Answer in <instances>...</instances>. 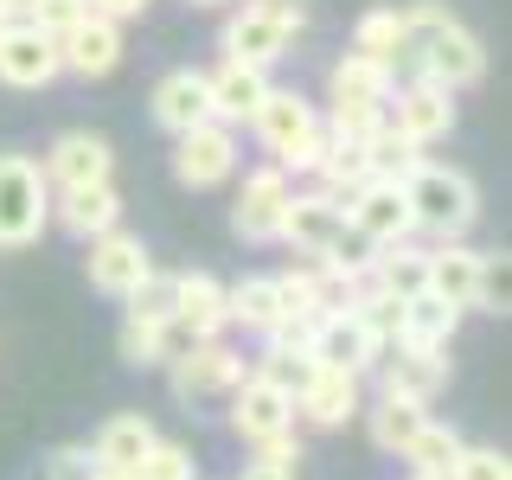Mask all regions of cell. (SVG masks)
I'll use <instances>...</instances> for the list:
<instances>
[{
	"label": "cell",
	"mask_w": 512,
	"mask_h": 480,
	"mask_svg": "<svg viewBox=\"0 0 512 480\" xmlns=\"http://www.w3.org/2000/svg\"><path fill=\"white\" fill-rule=\"evenodd\" d=\"M404 26L416 39V58H423V84H442V90H468L487 77V52L442 0H410L404 7Z\"/></svg>",
	"instance_id": "obj_1"
},
{
	"label": "cell",
	"mask_w": 512,
	"mask_h": 480,
	"mask_svg": "<svg viewBox=\"0 0 512 480\" xmlns=\"http://www.w3.org/2000/svg\"><path fill=\"white\" fill-rule=\"evenodd\" d=\"M250 128H256V141L269 148V160L295 180V173H314L320 160H327V128H320V109L308 103L301 90H276L269 84V96L256 103V116H250Z\"/></svg>",
	"instance_id": "obj_2"
},
{
	"label": "cell",
	"mask_w": 512,
	"mask_h": 480,
	"mask_svg": "<svg viewBox=\"0 0 512 480\" xmlns=\"http://www.w3.org/2000/svg\"><path fill=\"white\" fill-rule=\"evenodd\" d=\"M404 199H410V224L429 231L436 244L468 237L480 218V186L461 167H442V160H423L416 173H404Z\"/></svg>",
	"instance_id": "obj_3"
},
{
	"label": "cell",
	"mask_w": 512,
	"mask_h": 480,
	"mask_svg": "<svg viewBox=\"0 0 512 480\" xmlns=\"http://www.w3.org/2000/svg\"><path fill=\"white\" fill-rule=\"evenodd\" d=\"M52 224V186L32 154H0V250H26Z\"/></svg>",
	"instance_id": "obj_4"
},
{
	"label": "cell",
	"mask_w": 512,
	"mask_h": 480,
	"mask_svg": "<svg viewBox=\"0 0 512 480\" xmlns=\"http://www.w3.org/2000/svg\"><path fill=\"white\" fill-rule=\"evenodd\" d=\"M295 32H301V7H295V0H244V7L224 20L218 45H224V58H244V64H263V71H269L276 58H288Z\"/></svg>",
	"instance_id": "obj_5"
},
{
	"label": "cell",
	"mask_w": 512,
	"mask_h": 480,
	"mask_svg": "<svg viewBox=\"0 0 512 480\" xmlns=\"http://www.w3.org/2000/svg\"><path fill=\"white\" fill-rule=\"evenodd\" d=\"M365 378H378V397L436 404L442 384H448V352H442V346H410V340H397V346H378V359H372V372H365Z\"/></svg>",
	"instance_id": "obj_6"
},
{
	"label": "cell",
	"mask_w": 512,
	"mask_h": 480,
	"mask_svg": "<svg viewBox=\"0 0 512 480\" xmlns=\"http://www.w3.org/2000/svg\"><path fill=\"white\" fill-rule=\"evenodd\" d=\"M288 192H295V180H288L276 160L250 167V173H244V186H237V205H231V231L244 237V244H276Z\"/></svg>",
	"instance_id": "obj_7"
},
{
	"label": "cell",
	"mask_w": 512,
	"mask_h": 480,
	"mask_svg": "<svg viewBox=\"0 0 512 480\" xmlns=\"http://www.w3.org/2000/svg\"><path fill=\"white\" fill-rule=\"evenodd\" d=\"M346 237V205L340 199H327V192H288V205H282V231H276V244H288L295 256H327L333 244Z\"/></svg>",
	"instance_id": "obj_8"
},
{
	"label": "cell",
	"mask_w": 512,
	"mask_h": 480,
	"mask_svg": "<svg viewBox=\"0 0 512 480\" xmlns=\"http://www.w3.org/2000/svg\"><path fill=\"white\" fill-rule=\"evenodd\" d=\"M237 173V128L224 122H205V128H186L173 135V180L205 192V186H224Z\"/></svg>",
	"instance_id": "obj_9"
},
{
	"label": "cell",
	"mask_w": 512,
	"mask_h": 480,
	"mask_svg": "<svg viewBox=\"0 0 512 480\" xmlns=\"http://www.w3.org/2000/svg\"><path fill=\"white\" fill-rule=\"evenodd\" d=\"M244 372H250V359L224 340H199L192 352H180V359L167 365L173 397H186V404H199V397H231Z\"/></svg>",
	"instance_id": "obj_10"
},
{
	"label": "cell",
	"mask_w": 512,
	"mask_h": 480,
	"mask_svg": "<svg viewBox=\"0 0 512 480\" xmlns=\"http://www.w3.org/2000/svg\"><path fill=\"white\" fill-rule=\"evenodd\" d=\"M295 429V397L282 384H269L263 372H244L231 391V436L237 442H269V436H288Z\"/></svg>",
	"instance_id": "obj_11"
},
{
	"label": "cell",
	"mask_w": 512,
	"mask_h": 480,
	"mask_svg": "<svg viewBox=\"0 0 512 480\" xmlns=\"http://www.w3.org/2000/svg\"><path fill=\"white\" fill-rule=\"evenodd\" d=\"M39 173H45V186H52V192H71V186H103L109 173H116V148H109L103 135H90V128H64L52 148H45Z\"/></svg>",
	"instance_id": "obj_12"
},
{
	"label": "cell",
	"mask_w": 512,
	"mask_h": 480,
	"mask_svg": "<svg viewBox=\"0 0 512 480\" xmlns=\"http://www.w3.org/2000/svg\"><path fill=\"white\" fill-rule=\"evenodd\" d=\"M346 224H352V231H359L372 250L416 237V224H410V199H404V180H365V186L346 199Z\"/></svg>",
	"instance_id": "obj_13"
},
{
	"label": "cell",
	"mask_w": 512,
	"mask_h": 480,
	"mask_svg": "<svg viewBox=\"0 0 512 480\" xmlns=\"http://www.w3.org/2000/svg\"><path fill=\"white\" fill-rule=\"evenodd\" d=\"M384 128H397L404 141L429 148V141H442L448 128H455V90H442V84H397L391 103H384Z\"/></svg>",
	"instance_id": "obj_14"
},
{
	"label": "cell",
	"mask_w": 512,
	"mask_h": 480,
	"mask_svg": "<svg viewBox=\"0 0 512 480\" xmlns=\"http://www.w3.org/2000/svg\"><path fill=\"white\" fill-rule=\"evenodd\" d=\"M154 269V256H148V244H141L135 231H103V237H90V256H84V276H90V288L96 295H109V301H122L128 288H135L141 276Z\"/></svg>",
	"instance_id": "obj_15"
},
{
	"label": "cell",
	"mask_w": 512,
	"mask_h": 480,
	"mask_svg": "<svg viewBox=\"0 0 512 480\" xmlns=\"http://www.w3.org/2000/svg\"><path fill=\"white\" fill-rule=\"evenodd\" d=\"M308 352H314V365H327V372H352V378H365V372H372V359H378V340L365 333V320L352 314V308H333V314H320V320H314Z\"/></svg>",
	"instance_id": "obj_16"
},
{
	"label": "cell",
	"mask_w": 512,
	"mask_h": 480,
	"mask_svg": "<svg viewBox=\"0 0 512 480\" xmlns=\"http://www.w3.org/2000/svg\"><path fill=\"white\" fill-rule=\"evenodd\" d=\"M52 77H64L58 39H45L39 26L13 20L7 32H0V84H7V90H45Z\"/></svg>",
	"instance_id": "obj_17"
},
{
	"label": "cell",
	"mask_w": 512,
	"mask_h": 480,
	"mask_svg": "<svg viewBox=\"0 0 512 480\" xmlns=\"http://www.w3.org/2000/svg\"><path fill=\"white\" fill-rule=\"evenodd\" d=\"M154 122L167 128V135H186V128H205L212 122V84H205V71H192V64H180V71H167L148 96Z\"/></svg>",
	"instance_id": "obj_18"
},
{
	"label": "cell",
	"mask_w": 512,
	"mask_h": 480,
	"mask_svg": "<svg viewBox=\"0 0 512 480\" xmlns=\"http://www.w3.org/2000/svg\"><path fill=\"white\" fill-rule=\"evenodd\" d=\"M52 224H58V231H71L77 244H90V237L116 231V224H122V192H116V180L52 192Z\"/></svg>",
	"instance_id": "obj_19"
},
{
	"label": "cell",
	"mask_w": 512,
	"mask_h": 480,
	"mask_svg": "<svg viewBox=\"0 0 512 480\" xmlns=\"http://www.w3.org/2000/svg\"><path fill=\"white\" fill-rule=\"evenodd\" d=\"M365 404H359V378L352 372H320L295 391V423H308V429H346L352 416H359Z\"/></svg>",
	"instance_id": "obj_20"
},
{
	"label": "cell",
	"mask_w": 512,
	"mask_h": 480,
	"mask_svg": "<svg viewBox=\"0 0 512 480\" xmlns=\"http://www.w3.org/2000/svg\"><path fill=\"white\" fill-rule=\"evenodd\" d=\"M205 84H212V122L237 128L256 116V103L269 96V71L263 64H244V58H224L218 71H205Z\"/></svg>",
	"instance_id": "obj_21"
},
{
	"label": "cell",
	"mask_w": 512,
	"mask_h": 480,
	"mask_svg": "<svg viewBox=\"0 0 512 480\" xmlns=\"http://www.w3.org/2000/svg\"><path fill=\"white\" fill-rule=\"evenodd\" d=\"M58 64H64L71 77H84V84H90V77H109V71L122 64V26H116V20H96V13H90L84 26H71V32L58 39Z\"/></svg>",
	"instance_id": "obj_22"
},
{
	"label": "cell",
	"mask_w": 512,
	"mask_h": 480,
	"mask_svg": "<svg viewBox=\"0 0 512 480\" xmlns=\"http://www.w3.org/2000/svg\"><path fill=\"white\" fill-rule=\"evenodd\" d=\"M173 320L192 327V340H224L231 320H224V282L205 276V269H180V301H173Z\"/></svg>",
	"instance_id": "obj_23"
},
{
	"label": "cell",
	"mask_w": 512,
	"mask_h": 480,
	"mask_svg": "<svg viewBox=\"0 0 512 480\" xmlns=\"http://www.w3.org/2000/svg\"><path fill=\"white\" fill-rule=\"evenodd\" d=\"M154 436H160V429H154L141 410H122V416H109V423L96 429L90 461H96V468H109V474H128V468H135V461L154 448Z\"/></svg>",
	"instance_id": "obj_24"
},
{
	"label": "cell",
	"mask_w": 512,
	"mask_h": 480,
	"mask_svg": "<svg viewBox=\"0 0 512 480\" xmlns=\"http://www.w3.org/2000/svg\"><path fill=\"white\" fill-rule=\"evenodd\" d=\"M429 295H442L448 308L468 314L474 295H480V250H468L455 237V244H436L429 250Z\"/></svg>",
	"instance_id": "obj_25"
},
{
	"label": "cell",
	"mask_w": 512,
	"mask_h": 480,
	"mask_svg": "<svg viewBox=\"0 0 512 480\" xmlns=\"http://www.w3.org/2000/svg\"><path fill=\"white\" fill-rule=\"evenodd\" d=\"M391 71H384L378 58H359V52H346L340 64L327 71V103H372V109H384L391 103Z\"/></svg>",
	"instance_id": "obj_26"
},
{
	"label": "cell",
	"mask_w": 512,
	"mask_h": 480,
	"mask_svg": "<svg viewBox=\"0 0 512 480\" xmlns=\"http://www.w3.org/2000/svg\"><path fill=\"white\" fill-rule=\"evenodd\" d=\"M372 288H384V295H397V301H410V295H423L429 288V250H416L410 237L404 244H384V250H372Z\"/></svg>",
	"instance_id": "obj_27"
},
{
	"label": "cell",
	"mask_w": 512,
	"mask_h": 480,
	"mask_svg": "<svg viewBox=\"0 0 512 480\" xmlns=\"http://www.w3.org/2000/svg\"><path fill=\"white\" fill-rule=\"evenodd\" d=\"M224 320L263 340V333H269V327L282 320V301H276V276H244V282H231V288H224Z\"/></svg>",
	"instance_id": "obj_28"
},
{
	"label": "cell",
	"mask_w": 512,
	"mask_h": 480,
	"mask_svg": "<svg viewBox=\"0 0 512 480\" xmlns=\"http://www.w3.org/2000/svg\"><path fill=\"white\" fill-rule=\"evenodd\" d=\"M423 423H429V404H410V397H378V404L365 410V429H372V442L384 455H404Z\"/></svg>",
	"instance_id": "obj_29"
},
{
	"label": "cell",
	"mask_w": 512,
	"mask_h": 480,
	"mask_svg": "<svg viewBox=\"0 0 512 480\" xmlns=\"http://www.w3.org/2000/svg\"><path fill=\"white\" fill-rule=\"evenodd\" d=\"M314 180H320V192H327V199H340V205H346L352 192H359L365 180H378V173H372V154H365L359 141H333L327 160L314 167Z\"/></svg>",
	"instance_id": "obj_30"
},
{
	"label": "cell",
	"mask_w": 512,
	"mask_h": 480,
	"mask_svg": "<svg viewBox=\"0 0 512 480\" xmlns=\"http://www.w3.org/2000/svg\"><path fill=\"white\" fill-rule=\"evenodd\" d=\"M455 327H461V308H448V301L429 295V288L404 301V340H410V346H442V352H448Z\"/></svg>",
	"instance_id": "obj_31"
},
{
	"label": "cell",
	"mask_w": 512,
	"mask_h": 480,
	"mask_svg": "<svg viewBox=\"0 0 512 480\" xmlns=\"http://www.w3.org/2000/svg\"><path fill=\"white\" fill-rule=\"evenodd\" d=\"M461 448H468V442H461V429H455V423H436V416H429V423L416 429V442H410L397 461H410V474H436V480H448V468H455Z\"/></svg>",
	"instance_id": "obj_32"
},
{
	"label": "cell",
	"mask_w": 512,
	"mask_h": 480,
	"mask_svg": "<svg viewBox=\"0 0 512 480\" xmlns=\"http://www.w3.org/2000/svg\"><path fill=\"white\" fill-rule=\"evenodd\" d=\"M397 45H404V7H372L359 13V26H352V52L359 58H391Z\"/></svg>",
	"instance_id": "obj_33"
},
{
	"label": "cell",
	"mask_w": 512,
	"mask_h": 480,
	"mask_svg": "<svg viewBox=\"0 0 512 480\" xmlns=\"http://www.w3.org/2000/svg\"><path fill=\"white\" fill-rule=\"evenodd\" d=\"M352 314L365 320V333H372L378 346H397V340H404V301H397V295H384V288L365 282V295L352 301Z\"/></svg>",
	"instance_id": "obj_34"
},
{
	"label": "cell",
	"mask_w": 512,
	"mask_h": 480,
	"mask_svg": "<svg viewBox=\"0 0 512 480\" xmlns=\"http://www.w3.org/2000/svg\"><path fill=\"white\" fill-rule=\"evenodd\" d=\"M128 480H199V461H192V448L186 442H167V436H154V448L128 468Z\"/></svg>",
	"instance_id": "obj_35"
},
{
	"label": "cell",
	"mask_w": 512,
	"mask_h": 480,
	"mask_svg": "<svg viewBox=\"0 0 512 480\" xmlns=\"http://www.w3.org/2000/svg\"><path fill=\"white\" fill-rule=\"evenodd\" d=\"M128 314L135 320H173V301H180V276H167V269H148L135 288H128Z\"/></svg>",
	"instance_id": "obj_36"
},
{
	"label": "cell",
	"mask_w": 512,
	"mask_h": 480,
	"mask_svg": "<svg viewBox=\"0 0 512 480\" xmlns=\"http://www.w3.org/2000/svg\"><path fill=\"white\" fill-rule=\"evenodd\" d=\"M116 352L135 372H148V365H160V320H135V314H122V327H116Z\"/></svg>",
	"instance_id": "obj_37"
},
{
	"label": "cell",
	"mask_w": 512,
	"mask_h": 480,
	"mask_svg": "<svg viewBox=\"0 0 512 480\" xmlns=\"http://www.w3.org/2000/svg\"><path fill=\"white\" fill-rule=\"evenodd\" d=\"M84 20H90V0H39L26 26H39L45 39H64V32H71V26H84Z\"/></svg>",
	"instance_id": "obj_38"
},
{
	"label": "cell",
	"mask_w": 512,
	"mask_h": 480,
	"mask_svg": "<svg viewBox=\"0 0 512 480\" xmlns=\"http://www.w3.org/2000/svg\"><path fill=\"white\" fill-rule=\"evenodd\" d=\"M448 480H512V461L500 455V448H461Z\"/></svg>",
	"instance_id": "obj_39"
},
{
	"label": "cell",
	"mask_w": 512,
	"mask_h": 480,
	"mask_svg": "<svg viewBox=\"0 0 512 480\" xmlns=\"http://www.w3.org/2000/svg\"><path fill=\"white\" fill-rule=\"evenodd\" d=\"M480 314H506V256L500 250H480V295H474Z\"/></svg>",
	"instance_id": "obj_40"
},
{
	"label": "cell",
	"mask_w": 512,
	"mask_h": 480,
	"mask_svg": "<svg viewBox=\"0 0 512 480\" xmlns=\"http://www.w3.org/2000/svg\"><path fill=\"white\" fill-rule=\"evenodd\" d=\"M90 474H96V461H90L84 442H64L45 455V480H90Z\"/></svg>",
	"instance_id": "obj_41"
},
{
	"label": "cell",
	"mask_w": 512,
	"mask_h": 480,
	"mask_svg": "<svg viewBox=\"0 0 512 480\" xmlns=\"http://www.w3.org/2000/svg\"><path fill=\"white\" fill-rule=\"evenodd\" d=\"M256 461H269V468H295V461H301V442H295V429H288V436H269V442H256Z\"/></svg>",
	"instance_id": "obj_42"
},
{
	"label": "cell",
	"mask_w": 512,
	"mask_h": 480,
	"mask_svg": "<svg viewBox=\"0 0 512 480\" xmlns=\"http://www.w3.org/2000/svg\"><path fill=\"white\" fill-rule=\"evenodd\" d=\"M154 0H90V13L96 20H116V26H128V20H141Z\"/></svg>",
	"instance_id": "obj_43"
},
{
	"label": "cell",
	"mask_w": 512,
	"mask_h": 480,
	"mask_svg": "<svg viewBox=\"0 0 512 480\" xmlns=\"http://www.w3.org/2000/svg\"><path fill=\"white\" fill-rule=\"evenodd\" d=\"M237 480H295V468H269V461H250Z\"/></svg>",
	"instance_id": "obj_44"
},
{
	"label": "cell",
	"mask_w": 512,
	"mask_h": 480,
	"mask_svg": "<svg viewBox=\"0 0 512 480\" xmlns=\"http://www.w3.org/2000/svg\"><path fill=\"white\" fill-rule=\"evenodd\" d=\"M32 7H39V0H0V13H7V20H32Z\"/></svg>",
	"instance_id": "obj_45"
},
{
	"label": "cell",
	"mask_w": 512,
	"mask_h": 480,
	"mask_svg": "<svg viewBox=\"0 0 512 480\" xmlns=\"http://www.w3.org/2000/svg\"><path fill=\"white\" fill-rule=\"evenodd\" d=\"M90 480H128V474H109V468H96V474H90Z\"/></svg>",
	"instance_id": "obj_46"
},
{
	"label": "cell",
	"mask_w": 512,
	"mask_h": 480,
	"mask_svg": "<svg viewBox=\"0 0 512 480\" xmlns=\"http://www.w3.org/2000/svg\"><path fill=\"white\" fill-rule=\"evenodd\" d=\"M192 7H224V0H192Z\"/></svg>",
	"instance_id": "obj_47"
},
{
	"label": "cell",
	"mask_w": 512,
	"mask_h": 480,
	"mask_svg": "<svg viewBox=\"0 0 512 480\" xmlns=\"http://www.w3.org/2000/svg\"><path fill=\"white\" fill-rule=\"evenodd\" d=\"M7 26H13V20H7V13H0V32H7Z\"/></svg>",
	"instance_id": "obj_48"
},
{
	"label": "cell",
	"mask_w": 512,
	"mask_h": 480,
	"mask_svg": "<svg viewBox=\"0 0 512 480\" xmlns=\"http://www.w3.org/2000/svg\"><path fill=\"white\" fill-rule=\"evenodd\" d=\"M410 480H436V474H410Z\"/></svg>",
	"instance_id": "obj_49"
}]
</instances>
